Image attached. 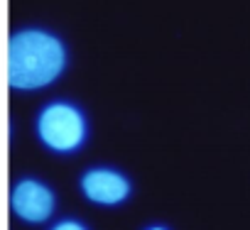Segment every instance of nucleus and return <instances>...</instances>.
Masks as SVG:
<instances>
[{
  "mask_svg": "<svg viewBox=\"0 0 250 230\" xmlns=\"http://www.w3.org/2000/svg\"><path fill=\"white\" fill-rule=\"evenodd\" d=\"M69 66V47L47 27H22L8 39V83L15 91L52 86Z\"/></svg>",
  "mask_w": 250,
  "mask_h": 230,
  "instance_id": "f257e3e1",
  "label": "nucleus"
},
{
  "mask_svg": "<svg viewBox=\"0 0 250 230\" xmlns=\"http://www.w3.org/2000/svg\"><path fill=\"white\" fill-rule=\"evenodd\" d=\"M37 140L44 150L59 157L76 154L88 142V118L79 103L66 98H54L44 103L35 120Z\"/></svg>",
  "mask_w": 250,
  "mask_h": 230,
  "instance_id": "f03ea898",
  "label": "nucleus"
},
{
  "mask_svg": "<svg viewBox=\"0 0 250 230\" xmlns=\"http://www.w3.org/2000/svg\"><path fill=\"white\" fill-rule=\"evenodd\" d=\"M10 208L20 220L40 225L54 215L57 196L47 181L35 176H22L10 191Z\"/></svg>",
  "mask_w": 250,
  "mask_h": 230,
  "instance_id": "7ed1b4c3",
  "label": "nucleus"
},
{
  "mask_svg": "<svg viewBox=\"0 0 250 230\" xmlns=\"http://www.w3.org/2000/svg\"><path fill=\"white\" fill-rule=\"evenodd\" d=\"M81 193L98 206H120L130 198L133 181L113 167H91L79 176Z\"/></svg>",
  "mask_w": 250,
  "mask_h": 230,
  "instance_id": "20e7f679",
  "label": "nucleus"
},
{
  "mask_svg": "<svg viewBox=\"0 0 250 230\" xmlns=\"http://www.w3.org/2000/svg\"><path fill=\"white\" fill-rule=\"evenodd\" d=\"M49 230H88V225L79 218H62L59 223H54Z\"/></svg>",
  "mask_w": 250,
  "mask_h": 230,
  "instance_id": "39448f33",
  "label": "nucleus"
},
{
  "mask_svg": "<svg viewBox=\"0 0 250 230\" xmlns=\"http://www.w3.org/2000/svg\"><path fill=\"white\" fill-rule=\"evenodd\" d=\"M143 230H169V228L162 225V223H152V225H147V228H143Z\"/></svg>",
  "mask_w": 250,
  "mask_h": 230,
  "instance_id": "423d86ee",
  "label": "nucleus"
}]
</instances>
